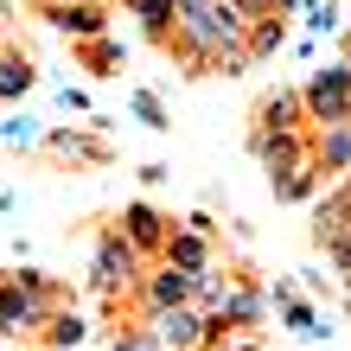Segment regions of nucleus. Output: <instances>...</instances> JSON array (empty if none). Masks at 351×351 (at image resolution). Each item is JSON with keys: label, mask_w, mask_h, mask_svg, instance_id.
I'll list each match as a JSON object with an SVG mask.
<instances>
[{"label": "nucleus", "mask_w": 351, "mask_h": 351, "mask_svg": "<svg viewBox=\"0 0 351 351\" xmlns=\"http://www.w3.org/2000/svg\"><path fill=\"white\" fill-rule=\"evenodd\" d=\"M38 147H45V154H64L71 167H102V160H109V141H102L96 121H90V128H45Z\"/></svg>", "instance_id": "nucleus-9"}, {"label": "nucleus", "mask_w": 351, "mask_h": 351, "mask_svg": "<svg viewBox=\"0 0 351 351\" xmlns=\"http://www.w3.org/2000/svg\"><path fill=\"white\" fill-rule=\"evenodd\" d=\"M306 26L313 32H332L339 19H332V0H306Z\"/></svg>", "instance_id": "nucleus-23"}, {"label": "nucleus", "mask_w": 351, "mask_h": 351, "mask_svg": "<svg viewBox=\"0 0 351 351\" xmlns=\"http://www.w3.org/2000/svg\"><path fill=\"white\" fill-rule=\"evenodd\" d=\"M128 13L141 19V32L167 51V38H173V26H179V0H128Z\"/></svg>", "instance_id": "nucleus-14"}, {"label": "nucleus", "mask_w": 351, "mask_h": 351, "mask_svg": "<svg viewBox=\"0 0 351 351\" xmlns=\"http://www.w3.org/2000/svg\"><path fill=\"white\" fill-rule=\"evenodd\" d=\"M319 185H326L319 167H300L294 179H281V185H275V198H281V204H306V198H319Z\"/></svg>", "instance_id": "nucleus-18"}, {"label": "nucleus", "mask_w": 351, "mask_h": 351, "mask_svg": "<svg viewBox=\"0 0 351 351\" xmlns=\"http://www.w3.org/2000/svg\"><path fill=\"white\" fill-rule=\"evenodd\" d=\"M77 58H84L90 77H115L121 71V45L115 38H90V45H77Z\"/></svg>", "instance_id": "nucleus-16"}, {"label": "nucleus", "mask_w": 351, "mask_h": 351, "mask_svg": "<svg viewBox=\"0 0 351 351\" xmlns=\"http://www.w3.org/2000/svg\"><path fill=\"white\" fill-rule=\"evenodd\" d=\"M281 45H287V13L256 19V26H250V58H275Z\"/></svg>", "instance_id": "nucleus-17"}, {"label": "nucleus", "mask_w": 351, "mask_h": 351, "mask_svg": "<svg viewBox=\"0 0 351 351\" xmlns=\"http://www.w3.org/2000/svg\"><path fill=\"white\" fill-rule=\"evenodd\" d=\"M109 351H167V345H160L154 339V326H121V332H115V345Z\"/></svg>", "instance_id": "nucleus-21"}, {"label": "nucleus", "mask_w": 351, "mask_h": 351, "mask_svg": "<svg viewBox=\"0 0 351 351\" xmlns=\"http://www.w3.org/2000/svg\"><path fill=\"white\" fill-rule=\"evenodd\" d=\"M58 313V281L38 268H0V339H38Z\"/></svg>", "instance_id": "nucleus-1"}, {"label": "nucleus", "mask_w": 351, "mask_h": 351, "mask_svg": "<svg viewBox=\"0 0 351 351\" xmlns=\"http://www.w3.org/2000/svg\"><path fill=\"white\" fill-rule=\"evenodd\" d=\"M250 154L262 160L268 185L294 179L300 167H313V134L306 128H250Z\"/></svg>", "instance_id": "nucleus-3"}, {"label": "nucleus", "mask_w": 351, "mask_h": 351, "mask_svg": "<svg viewBox=\"0 0 351 351\" xmlns=\"http://www.w3.org/2000/svg\"><path fill=\"white\" fill-rule=\"evenodd\" d=\"M256 128H306V102L300 90H275L256 102Z\"/></svg>", "instance_id": "nucleus-13"}, {"label": "nucleus", "mask_w": 351, "mask_h": 351, "mask_svg": "<svg viewBox=\"0 0 351 351\" xmlns=\"http://www.w3.org/2000/svg\"><path fill=\"white\" fill-rule=\"evenodd\" d=\"M58 7H71V0H58Z\"/></svg>", "instance_id": "nucleus-25"}, {"label": "nucleus", "mask_w": 351, "mask_h": 351, "mask_svg": "<svg viewBox=\"0 0 351 351\" xmlns=\"http://www.w3.org/2000/svg\"><path fill=\"white\" fill-rule=\"evenodd\" d=\"M45 128H38V115H7L0 121V147H38Z\"/></svg>", "instance_id": "nucleus-19"}, {"label": "nucleus", "mask_w": 351, "mask_h": 351, "mask_svg": "<svg viewBox=\"0 0 351 351\" xmlns=\"http://www.w3.org/2000/svg\"><path fill=\"white\" fill-rule=\"evenodd\" d=\"M128 109L141 115V128H154V134H167V128H173V115H167V102H160L154 90H134V96H128Z\"/></svg>", "instance_id": "nucleus-20"}, {"label": "nucleus", "mask_w": 351, "mask_h": 351, "mask_svg": "<svg viewBox=\"0 0 351 351\" xmlns=\"http://www.w3.org/2000/svg\"><path fill=\"white\" fill-rule=\"evenodd\" d=\"M45 19L71 45H90V38H109V7L102 0H71V7H45Z\"/></svg>", "instance_id": "nucleus-8"}, {"label": "nucleus", "mask_w": 351, "mask_h": 351, "mask_svg": "<svg viewBox=\"0 0 351 351\" xmlns=\"http://www.w3.org/2000/svg\"><path fill=\"white\" fill-rule=\"evenodd\" d=\"M115 223H121V237H128L141 256H167V243H173V230H179V223H173L167 211H154L147 198L121 204V217H115Z\"/></svg>", "instance_id": "nucleus-6"}, {"label": "nucleus", "mask_w": 351, "mask_h": 351, "mask_svg": "<svg viewBox=\"0 0 351 351\" xmlns=\"http://www.w3.org/2000/svg\"><path fill=\"white\" fill-rule=\"evenodd\" d=\"M300 102H306V128H339V121H351V64L313 71L300 84Z\"/></svg>", "instance_id": "nucleus-4"}, {"label": "nucleus", "mask_w": 351, "mask_h": 351, "mask_svg": "<svg viewBox=\"0 0 351 351\" xmlns=\"http://www.w3.org/2000/svg\"><path fill=\"white\" fill-rule=\"evenodd\" d=\"M268 287L262 281H230V300H223V326H230V332H262V319H268Z\"/></svg>", "instance_id": "nucleus-10"}, {"label": "nucleus", "mask_w": 351, "mask_h": 351, "mask_svg": "<svg viewBox=\"0 0 351 351\" xmlns=\"http://www.w3.org/2000/svg\"><path fill=\"white\" fill-rule=\"evenodd\" d=\"M38 339H45L51 351H77V345L90 339V319L77 313V306H58V313L45 319V332H38Z\"/></svg>", "instance_id": "nucleus-15"}, {"label": "nucleus", "mask_w": 351, "mask_h": 351, "mask_svg": "<svg viewBox=\"0 0 351 351\" xmlns=\"http://www.w3.org/2000/svg\"><path fill=\"white\" fill-rule=\"evenodd\" d=\"M160 262H173V268H185V275H211L217 268V243H211V217L204 211H192L173 230V243H167V256Z\"/></svg>", "instance_id": "nucleus-5"}, {"label": "nucleus", "mask_w": 351, "mask_h": 351, "mask_svg": "<svg viewBox=\"0 0 351 351\" xmlns=\"http://www.w3.org/2000/svg\"><path fill=\"white\" fill-rule=\"evenodd\" d=\"M313 167L326 185H339L351 173V121H339V128H313Z\"/></svg>", "instance_id": "nucleus-11"}, {"label": "nucleus", "mask_w": 351, "mask_h": 351, "mask_svg": "<svg viewBox=\"0 0 351 351\" xmlns=\"http://www.w3.org/2000/svg\"><path fill=\"white\" fill-rule=\"evenodd\" d=\"M90 281H96V294L102 300H121V294H134L141 281V250L128 237H121V223H109V230H96V262H90Z\"/></svg>", "instance_id": "nucleus-2"}, {"label": "nucleus", "mask_w": 351, "mask_h": 351, "mask_svg": "<svg viewBox=\"0 0 351 351\" xmlns=\"http://www.w3.org/2000/svg\"><path fill=\"white\" fill-rule=\"evenodd\" d=\"M332 192H339V198H345V204H351V173H345V179H339V185H332Z\"/></svg>", "instance_id": "nucleus-24"}, {"label": "nucleus", "mask_w": 351, "mask_h": 351, "mask_svg": "<svg viewBox=\"0 0 351 351\" xmlns=\"http://www.w3.org/2000/svg\"><path fill=\"white\" fill-rule=\"evenodd\" d=\"M38 84V71H32V58L19 51V45H0V109H13L19 96H26Z\"/></svg>", "instance_id": "nucleus-12"}, {"label": "nucleus", "mask_w": 351, "mask_h": 351, "mask_svg": "<svg viewBox=\"0 0 351 351\" xmlns=\"http://www.w3.org/2000/svg\"><path fill=\"white\" fill-rule=\"evenodd\" d=\"M192 287H198V275H185V268H173V262H160L147 281L134 287V300H141V313H173V306H192Z\"/></svg>", "instance_id": "nucleus-7"}, {"label": "nucleus", "mask_w": 351, "mask_h": 351, "mask_svg": "<svg viewBox=\"0 0 351 351\" xmlns=\"http://www.w3.org/2000/svg\"><path fill=\"white\" fill-rule=\"evenodd\" d=\"M281 313H287V332H306V339H319V332H326V326H319V313H313L306 300H287Z\"/></svg>", "instance_id": "nucleus-22"}]
</instances>
